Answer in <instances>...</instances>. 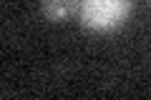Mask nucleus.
Masks as SVG:
<instances>
[{
	"label": "nucleus",
	"instance_id": "1",
	"mask_svg": "<svg viewBox=\"0 0 151 100\" xmlns=\"http://www.w3.org/2000/svg\"><path fill=\"white\" fill-rule=\"evenodd\" d=\"M131 15V0H78V18L83 28L106 33L126 23Z\"/></svg>",
	"mask_w": 151,
	"mask_h": 100
},
{
	"label": "nucleus",
	"instance_id": "2",
	"mask_svg": "<svg viewBox=\"0 0 151 100\" xmlns=\"http://www.w3.org/2000/svg\"><path fill=\"white\" fill-rule=\"evenodd\" d=\"M40 10L48 20L60 23L78 10V0H40Z\"/></svg>",
	"mask_w": 151,
	"mask_h": 100
}]
</instances>
